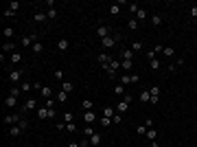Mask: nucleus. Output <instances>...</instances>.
<instances>
[{"label":"nucleus","instance_id":"49","mask_svg":"<svg viewBox=\"0 0 197 147\" xmlns=\"http://www.w3.org/2000/svg\"><path fill=\"white\" fill-rule=\"evenodd\" d=\"M18 125H20L22 130H27V128H29V121H27V119H20V123H18Z\"/></svg>","mask_w":197,"mask_h":147},{"label":"nucleus","instance_id":"39","mask_svg":"<svg viewBox=\"0 0 197 147\" xmlns=\"http://www.w3.org/2000/svg\"><path fill=\"white\" fill-rule=\"evenodd\" d=\"M92 134H94V125H86V128H83V136H88V138H90Z\"/></svg>","mask_w":197,"mask_h":147},{"label":"nucleus","instance_id":"27","mask_svg":"<svg viewBox=\"0 0 197 147\" xmlns=\"http://www.w3.org/2000/svg\"><path fill=\"white\" fill-rule=\"evenodd\" d=\"M35 114H37V119H48V108H37Z\"/></svg>","mask_w":197,"mask_h":147},{"label":"nucleus","instance_id":"29","mask_svg":"<svg viewBox=\"0 0 197 147\" xmlns=\"http://www.w3.org/2000/svg\"><path fill=\"white\" fill-rule=\"evenodd\" d=\"M151 24H153V27H160V24H162V15L160 13H153L151 15Z\"/></svg>","mask_w":197,"mask_h":147},{"label":"nucleus","instance_id":"46","mask_svg":"<svg viewBox=\"0 0 197 147\" xmlns=\"http://www.w3.org/2000/svg\"><path fill=\"white\" fill-rule=\"evenodd\" d=\"M136 134H138V136H145V134H147V128H145V125H138V128H136Z\"/></svg>","mask_w":197,"mask_h":147},{"label":"nucleus","instance_id":"16","mask_svg":"<svg viewBox=\"0 0 197 147\" xmlns=\"http://www.w3.org/2000/svg\"><path fill=\"white\" fill-rule=\"evenodd\" d=\"M33 88H35V86H33V84H31V81H27V79H24V81H22V84H20V90H22V92H24V94H27V92H31V90H33Z\"/></svg>","mask_w":197,"mask_h":147},{"label":"nucleus","instance_id":"36","mask_svg":"<svg viewBox=\"0 0 197 147\" xmlns=\"http://www.w3.org/2000/svg\"><path fill=\"white\" fill-rule=\"evenodd\" d=\"M127 101H118V106H116V112H127Z\"/></svg>","mask_w":197,"mask_h":147},{"label":"nucleus","instance_id":"34","mask_svg":"<svg viewBox=\"0 0 197 147\" xmlns=\"http://www.w3.org/2000/svg\"><path fill=\"white\" fill-rule=\"evenodd\" d=\"M9 62H11V64H20V62H22V55H20V53L15 51V53H13V55L9 57Z\"/></svg>","mask_w":197,"mask_h":147},{"label":"nucleus","instance_id":"56","mask_svg":"<svg viewBox=\"0 0 197 147\" xmlns=\"http://www.w3.org/2000/svg\"><path fill=\"white\" fill-rule=\"evenodd\" d=\"M162 48H164L162 44H156V46H153V53H162Z\"/></svg>","mask_w":197,"mask_h":147},{"label":"nucleus","instance_id":"2","mask_svg":"<svg viewBox=\"0 0 197 147\" xmlns=\"http://www.w3.org/2000/svg\"><path fill=\"white\" fill-rule=\"evenodd\" d=\"M138 81H140V77L136 75V72H127V75H123V77H120V84L125 86V88H127L129 84H138Z\"/></svg>","mask_w":197,"mask_h":147},{"label":"nucleus","instance_id":"50","mask_svg":"<svg viewBox=\"0 0 197 147\" xmlns=\"http://www.w3.org/2000/svg\"><path fill=\"white\" fill-rule=\"evenodd\" d=\"M46 108L53 110V108H55V99H46Z\"/></svg>","mask_w":197,"mask_h":147},{"label":"nucleus","instance_id":"59","mask_svg":"<svg viewBox=\"0 0 197 147\" xmlns=\"http://www.w3.org/2000/svg\"><path fill=\"white\" fill-rule=\"evenodd\" d=\"M191 15H193V18H197V7H191Z\"/></svg>","mask_w":197,"mask_h":147},{"label":"nucleus","instance_id":"3","mask_svg":"<svg viewBox=\"0 0 197 147\" xmlns=\"http://www.w3.org/2000/svg\"><path fill=\"white\" fill-rule=\"evenodd\" d=\"M37 42V33H29V35H22V40H20V44L27 48V46H33Z\"/></svg>","mask_w":197,"mask_h":147},{"label":"nucleus","instance_id":"24","mask_svg":"<svg viewBox=\"0 0 197 147\" xmlns=\"http://www.w3.org/2000/svg\"><path fill=\"white\" fill-rule=\"evenodd\" d=\"M120 68H123V70H127V72H129V70H132V68H134V62H132V59H123V62H120Z\"/></svg>","mask_w":197,"mask_h":147},{"label":"nucleus","instance_id":"4","mask_svg":"<svg viewBox=\"0 0 197 147\" xmlns=\"http://www.w3.org/2000/svg\"><path fill=\"white\" fill-rule=\"evenodd\" d=\"M31 110H37V99L35 97H29V99L24 101V106H22V112H31Z\"/></svg>","mask_w":197,"mask_h":147},{"label":"nucleus","instance_id":"8","mask_svg":"<svg viewBox=\"0 0 197 147\" xmlns=\"http://www.w3.org/2000/svg\"><path fill=\"white\" fill-rule=\"evenodd\" d=\"M53 94H55V92H53L51 86H42V88H40V97H44V99H53Z\"/></svg>","mask_w":197,"mask_h":147},{"label":"nucleus","instance_id":"44","mask_svg":"<svg viewBox=\"0 0 197 147\" xmlns=\"http://www.w3.org/2000/svg\"><path fill=\"white\" fill-rule=\"evenodd\" d=\"M110 125H112V119L103 116V119H101V128H110Z\"/></svg>","mask_w":197,"mask_h":147},{"label":"nucleus","instance_id":"35","mask_svg":"<svg viewBox=\"0 0 197 147\" xmlns=\"http://www.w3.org/2000/svg\"><path fill=\"white\" fill-rule=\"evenodd\" d=\"M81 108H83V110L88 112V110H92V108H94V103H92L90 99H83V101H81Z\"/></svg>","mask_w":197,"mask_h":147},{"label":"nucleus","instance_id":"57","mask_svg":"<svg viewBox=\"0 0 197 147\" xmlns=\"http://www.w3.org/2000/svg\"><path fill=\"white\" fill-rule=\"evenodd\" d=\"M147 59H149V62L156 59V53H153V51H147Z\"/></svg>","mask_w":197,"mask_h":147},{"label":"nucleus","instance_id":"20","mask_svg":"<svg viewBox=\"0 0 197 147\" xmlns=\"http://www.w3.org/2000/svg\"><path fill=\"white\" fill-rule=\"evenodd\" d=\"M120 7H123L120 2H114V5H110V15H118V13H120Z\"/></svg>","mask_w":197,"mask_h":147},{"label":"nucleus","instance_id":"23","mask_svg":"<svg viewBox=\"0 0 197 147\" xmlns=\"http://www.w3.org/2000/svg\"><path fill=\"white\" fill-rule=\"evenodd\" d=\"M138 27H140V22H138L136 18H129V20H127V29H132V31H136Z\"/></svg>","mask_w":197,"mask_h":147},{"label":"nucleus","instance_id":"12","mask_svg":"<svg viewBox=\"0 0 197 147\" xmlns=\"http://www.w3.org/2000/svg\"><path fill=\"white\" fill-rule=\"evenodd\" d=\"M96 35L103 40V37H107V35H110V29L105 27V24H98V27H96Z\"/></svg>","mask_w":197,"mask_h":147},{"label":"nucleus","instance_id":"22","mask_svg":"<svg viewBox=\"0 0 197 147\" xmlns=\"http://www.w3.org/2000/svg\"><path fill=\"white\" fill-rule=\"evenodd\" d=\"M116 114V108H112V106H105L103 108V116H107V119H112Z\"/></svg>","mask_w":197,"mask_h":147},{"label":"nucleus","instance_id":"45","mask_svg":"<svg viewBox=\"0 0 197 147\" xmlns=\"http://www.w3.org/2000/svg\"><path fill=\"white\" fill-rule=\"evenodd\" d=\"M149 66H151V70H158V68H160V59H151Z\"/></svg>","mask_w":197,"mask_h":147},{"label":"nucleus","instance_id":"41","mask_svg":"<svg viewBox=\"0 0 197 147\" xmlns=\"http://www.w3.org/2000/svg\"><path fill=\"white\" fill-rule=\"evenodd\" d=\"M147 138H149V141H156V136H158V132L156 130H147V134H145Z\"/></svg>","mask_w":197,"mask_h":147},{"label":"nucleus","instance_id":"51","mask_svg":"<svg viewBox=\"0 0 197 147\" xmlns=\"http://www.w3.org/2000/svg\"><path fill=\"white\" fill-rule=\"evenodd\" d=\"M123 101H127V103H132V101H134V94H129V92H127L125 97H123Z\"/></svg>","mask_w":197,"mask_h":147},{"label":"nucleus","instance_id":"30","mask_svg":"<svg viewBox=\"0 0 197 147\" xmlns=\"http://www.w3.org/2000/svg\"><path fill=\"white\" fill-rule=\"evenodd\" d=\"M31 48H33V53H35V55H40V53L44 51V44H42V42H35Z\"/></svg>","mask_w":197,"mask_h":147},{"label":"nucleus","instance_id":"7","mask_svg":"<svg viewBox=\"0 0 197 147\" xmlns=\"http://www.w3.org/2000/svg\"><path fill=\"white\" fill-rule=\"evenodd\" d=\"M18 106V97H13V94H7V99H5V108L7 110H13Z\"/></svg>","mask_w":197,"mask_h":147},{"label":"nucleus","instance_id":"58","mask_svg":"<svg viewBox=\"0 0 197 147\" xmlns=\"http://www.w3.org/2000/svg\"><path fill=\"white\" fill-rule=\"evenodd\" d=\"M68 147H81V143H77V141H72V143H68Z\"/></svg>","mask_w":197,"mask_h":147},{"label":"nucleus","instance_id":"26","mask_svg":"<svg viewBox=\"0 0 197 147\" xmlns=\"http://www.w3.org/2000/svg\"><path fill=\"white\" fill-rule=\"evenodd\" d=\"M61 90L64 92H72V90H75V84H72V81H61Z\"/></svg>","mask_w":197,"mask_h":147},{"label":"nucleus","instance_id":"38","mask_svg":"<svg viewBox=\"0 0 197 147\" xmlns=\"http://www.w3.org/2000/svg\"><path fill=\"white\" fill-rule=\"evenodd\" d=\"M123 59H134V51L132 48H125V51H123Z\"/></svg>","mask_w":197,"mask_h":147},{"label":"nucleus","instance_id":"9","mask_svg":"<svg viewBox=\"0 0 197 147\" xmlns=\"http://www.w3.org/2000/svg\"><path fill=\"white\" fill-rule=\"evenodd\" d=\"M15 48H18L15 42H5V44H2V53H5V55H7V53L13 55V53H15Z\"/></svg>","mask_w":197,"mask_h":147},{"label":"nucleus","instance_id":"48","mask_svg":"<svg viewBox=\"0 0 197 147\" xmlns=\"http://www.w3.org/2000/svg\"><path fill=\"white\" fill-rule=\"evenodd\" d=\"M46 15H48V20H51V18H57V9H48Z\"/></svg>","mask_w":197,"mask_h":147},{"label":"nucleus","instance_id":"28","mask_svg":"<svg viewBox=\"0 0 197 147\" xmlns=\"http://www.w3.org/2000/svg\"><path fill=\"white\" fill-rule=\"evenodd\" d=\"M132 51H134V53H140V51H142V42H140V40H134V42H132Z\"/></svg>","mask_w":197,"mask_h":147},{"label":"nucleus","instance_id":"53","mask_svg":"<svg viewBox=\"0 0 197 147\" xmlns=\"http://www.w3.org/2000/svg\"><path fill=\"white\" fill-rule=\"evenodd\" d=\"M48 119H57V110H55V108L48 110Z\"/></svg>","mask_w":197,"mask_h":147},{"label":"nucleus","instance_id":"10","mask_svg":"<svg viewBox=\"0 0 197 147\" xmlns=\"http://www.w3.org/2000/svg\"><path fill=\"white\" fill-rule=\"evenodd\" d=\"M138 101H140V103H149V101H151V92H149V90H140V92H138Z\"/></svg>","mask_w":197,"mask_h":147},{"label":"nucleus","instance_id":"52","mask_svg":"<svg viewBox=\"0 0 197 147\" xmlns=\"http://www.w3.org/2000/svg\"><path fill=\"white\" fill-rule=\"evenodd\" d=\"M5 18H15V11H11V9H5Z\"/></svg>","mask_w":197,"mask_h":147},{"label":"nucleus","instance_id":"31","mask_svg":"<svg viewBox=\"0 0 197 147\" xmlns=\"http://www.w3.org/2000/svg\"><path fill=\"white\" fill-rule=\"evenodd\" d=\"M57 101H59V103H66V101H68V92L59 90V92H57Z\"/></svg>","mask_w":197,"mask_h":147},{"label":"nucleus","instance_id":"17","mask_svg":"<svg viewBox=\"0 0 197 147\" xmlns=\"http://www.w3.org/2000/svg\"><path fill=\"white\" fill-rule=\"evenodd\" d=\"M68 48H70V42H68V40H59V42H57V51H61V53H66V51H68Z\"/></svg>","mask_w":197,"mask_h":147},{"label":"nucleus","instance_id":"37","mask_svg":"<svg viewBox=\"0 0 197 147\" xmlns=\"http://www.w3.org/2000/svg\"><path fill=\"white\" fill-rule=\"evenodd\" d=\"M7 9H11V11H15V13H18V11H20V2H18V0H13V2H9V5H7Z\"/></svg>","mask_w":197,"mask_h":147},{"label":"nucleus","instance_id":"15","mask_svg":"<svg viewBox=\"0 0 197 147\" xmlns=\"http://www.w3.org/2000/svg\"><path fill=\"white\" fill-rule=\"evenodd\" d=\"M96 62H98V64H101V66H107V64L112 62V57H110L107 53H101V55H98V57H96Z\"/></svg>","mask_w":197,"mask_h":147},{"label":"nucleus","instance_id":"32","mask_svg":"<svg viewBox=\"0 0 197 147\" xmlns=\"http://www.w3.org/2000/svg\"><path fill=\"white\" fill-rule=\"evenodd\" d=\"M64 123H75V114L72 112H64Z\"/></svg>","mask_w":197,"mask_h":147},{"label":"nucleus","instance_id":"19","mask_svg":"<svg viewBox=\"0 0 197 147\" xmlns=\"http://www.w3.org/2000/svg\"><path fill=\"white\" fill-rule=\"evenodd\" d=\"M114 94H120V97H125V94H127V88L123 86V84H116V86H114Z\"/></svg>","mask_w":197,"mask_h":147},{"label":"nucleus","instance_id":"40","mask_svg":"<svg viewBox=\"0 0 197 147\" xmlns=\"http://www.w3.org/2000/svg\"><path fill=\"white\" fill-rule=\"evenodd\" d=\"M120 121H123V116H120V114L116 112V114L112 116V125H120Z\"/></svg>","mask_w":197,"mask_h":147},{"label":"nucleus","instance_id":"42","mask_svg":"<svg viewBox=\"0 0 197 147\" xmlns=\"http://www.w3.org/2000/svg\"><path fill=\"white\" fill-rule=\"evenodd\" d=\"M127 9H129L132 13H138V9H140V5H136V2H129V5H127Z\"/></svg>","mask_w":197,"mask_h":147},{"label":"nucleus","instance_id":"5","mask_svg":"<svg viewBox=\"0 0 197 147\" xmlns=\"http://www.w3.org/2000/svg\"><path fill=\"white\" fill-rule=\"evenodd\" d=\"M20 119H22V116L15 114V112H13V114H7V116H5V125H9V128H11V125H18Z\"/></svg>","mask_w":197,"mask_h":147},{"label":"nucleus","instance_id":"11","mask_svg":"<svg viewBox=\"0 0 197 147\" xmlns=\"http://www.w3.org/2000/svg\"><path fill=\"white\" fill-rule=\"evenodd\" d=\"M83 121H86V125H94V121H96V114L94 112H83Z\"/></svg>","mask_w":197,"mask_h":147},{"label":"nucleus","instance_id":"1","mask_svg":"<svg viewBox=\"0 0 197 147\" xmlns=\"http://www.w3.org/2000/svg\"><path fill=\"white\" fill-rule=\"evenodd\" d=\"M22 75H24V70H20V68H13V70H9V77H7V81L9 84H13V86H20L24 79H22Z\"/></svg>","mask_w":197,"mask_h":147},{"label":"nucleus","instance_id":"18","mask_svg":"<svg viewBox=\"0 0 197 147\" xmlns=\"http://www.w3.org/2000/svg\"><path fill=\"white\" fill-rule=\"evenodd\" d=\"M7 132H9V136H20V134H22L24 130H22L20 125H11V128H9Z\"/></svg>","mask_w":197,"mask_h":147},{"label":"nucleus","instance_id":"14","mask_svg":"<svg viewBox=\"0 0 197 147\" xmlns=\"http://www.w3.org/2000/svg\"><path fill=\"white\" fill-rule=\"evenodd\" d=\"M114 44H116V37H112V35H107V37L101 40V46H103V48H112Z\"/></svg>","mask_w":197,"mask_h":147},{"label":"nucleus","instance_id":"60","mask_svg":"<svg viewBox=\"0 0 197 147\" xmlns=\"http://www.w3.org/2000/svg\"><path fill=\"white\" fill-rule=\"evenodd\" d=\"M149 147H160V145H158L156 141H151V143H149Z\"/></svg>","mask_w":197,"mask_h":147},{"label":"nucleus","instance_id":"55","mask_svg":"<svg viewBox=\"0 0 197 147\" xmlns=\"http://www.w3.org/2000/svg\"><path fill=\"white\" fill-rule=\"evenodd\" d=\"M145 128H147V130H151V128H153V121H151V119H147V121H145Z\"/></svg>","mask_w":197,"mask_h":147},{"label":"nucleus","instance_id":"21","mask_svg":"<svg viewBox=\"0 0 197 147\" xmlns=\"http://www.w3.org/2000/svg\"><path fill=\"white\" fill-rule=\"evenodd\" d=\"M13 35H15L13 27H5V40H7V42H11V40H13Z\"/></svg>","mask_w":197,"mask_h":147},{"label":"nucleus","instance_id":"6","mask_svg":"<svg viewBox=\"0 0 197 147\" xmlns=\"http://www.w3.org/2000/svg\"><path fill=\"white\" fill-rule=\"evenodd\" d=\"M101 143H103V134H101V132H94V134L90 136V147H98Z\"/></svg>","mask_w":197,"mask_h":147},{"label":"nucleus","instance_id":"54","mask_svg":"<svg viewBox=\"0 0 197 147\" xmlns=\"http://www.w3.org/2000/svg\"><path fill=\"white\" fill-rule=\"evenodd\" d=\"M77 128H75V123H66V132H75Z\"/></svg>","mask_w":197,"mask_h":147},{"label":"nucleus","instance_id":"13","mask_svg":"<svg viewBox=\"0 0 197 147\" xmlns=\"http://www.w3.org/2000/svg\"><path fill=\"white\" fill-rule=\"evenodd\" d=\"M33 18H35V22H37V24H46V22H48V15H46L44 11H35V15H33Z\"/></svg>","mask_w":197,"mask_h":147},{"label":"nucleus","instance_id":"33","mask_svg":"<svg viewBox=\"0 0 197 147\" xmlns=\"http://www.w3.org/2000/svg\"><path fill=\"white\" fill-rule=\"evenodd\" d=\"M136 20H138V22H140V20H147V9H142V7H140V9H138V13H136Z\"/></svg>","mask_w":197,"mask_h":147},{"label":"nucleus","instance_id":"25","mask_svg":"<svg viewBox=\"0 0 197 147\" xmlns=\"http://www.w3.org/2000/svg\"><path fill=\"white\" fill-rule=\"evenodd\" d=\"M162 55H164V57H173V55H175V48H173V46H164V48H162Z\"/></svg>","mask_w":197,"mask_h":147},{"label":"nucleus","instance_id":"43","mask_svg":"<svg viewBox=\"0 0 197 147\" xmlns=\"http://www.w3.org/2000/svg\"><path fill=\"white\" fill-rule=\"evenodd\" d=\"M149 92H151V97H160V86H151Z\"/></svg>","mask_w":197,"mask_h":147},{"label":"nucleus","instance_id":"47","mask_svg":"<svg viewBox=\"0 0 197 147\" xmlns=\"http://www.w3.org/2000/svg\"><path fill=\"white\" fill-rule=\"evenodd\" d=\"M55 79L57 81H64V70H59V68L55 70Z\"/></svg>","mask_w":197,"mask_h":147}]
</instances>
